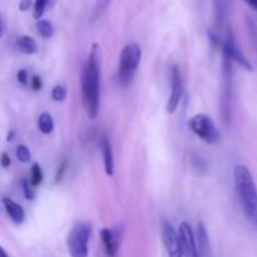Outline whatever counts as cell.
Masks as SVG:
<instances>
[{
    "label": "cell",
    "mask_w": 257,
    "mask_h": 257,
    "mask_svg": "<svg viewBox=\"0 0 257 257\" xmlns=\"http://www.w3.org/2000/svg\"><path fill=\"white\" fill-rule=\"evenodd\" d=\"M0 165L3 168H8L12 165V160H10V156L8 155V152H3L0 156Z\"/></svg>",
    "instance_id": "25"
},
{
    "label": "cell",
    "mask_w": 257,
    "mask_h": 257,
    "mask_svg": "<svg viewBox=\"0 0 257 257\" xmlns=\"http://www.w3.org/2000/svg\"><path fill=\"white\" fill-rule=\"evenodd\" d=\"M162 238L168 257H182L180 236H178V232L173 227L172 223L168 222V221L163 222Z\"/></svg>",
    "instance_id": "6"
},
{
    "label": "cell",
    "mask_w": 257,
    "mask_h": 257,
    "mask_svg": "<svg viewBox=\"0 0 257 257\" xmlns=\"http://www.w3.org/2000/svg\"><path fill=\"white\" fill-rule=\"evenodd\" d=\"M30 5H32V0H22L19 4V9L22 10V12H25V10L29 9Z\"/></svg>",
    "instance_id": "27"
},
{
    "label": "cell",
    "mask_w": 257,
    "mask_h": 257,
    "mask_svg": "<svg viewBox=\"0 0 257 257\" xmlns=\"http://www.w3.org/2000/svg\"><path fill=\"white\" fill-rule=\"evenodd\" d=\"M68 89L64 87V85H55L52 90V98L55 100V102H63V100L67 98Z\"/></svg>",
    "instance_id": "20"
},
{
    "label": "cell",
    "mask_w": 257,
    "mask_h": 257,
    "mask_svg": "<svg viewBox=\"0 0 257 257\" xmlns=\"http://www.w3.org/2000/svg\"><path fill=\"white\" fill-rule=\"evenodd\" d=\"M43 87V82H42V78L39 75H34L32 79V88L33 90H40Z\"/></svg>",
    "instance_id": "26"
},
{
    "label": "cell",
    "mask_w": 257,
    "mask_h": 257,
    "mask_svg": "<svg viewBox=\"0 0 257 257\" xmlns=\"http://www.w3.org/2000/svg\"><path fill=\"white\" fill-rule=\"evenodd\" d=\"M235 190L246 218L257 227V187L247 166L237 165L233 170Z\"/></svg>",
    "instance_id": "2"
},
{
    "label": "cell",
    "mask_w": 257,
    "mask_h": 257,
    "mask_svg": "<svg viewBox=\"0 0 257 257\" xmlns=\"http://www.w3.org/2000/svg\"><path fill=\"white\" fill-rule=\"evenodd\" d=\"M82 98L88 117L97 118L100 107V63L99 45H92L82 74Z\"/></svg>",
    "instance_id": "1"
},
{
    "label": "cell",
    "mask_w": 257,
    "mask_h": 257,
    "mask_svg": "<svg viewBox=\"0 0 257 257\" xmlns=\"http://www.w3.org/2000/svg\"><path fill=\"white\" fill-rule=\"evenodd\" d=\"M17 158L22 163L30 162V160H32V153H30L29 148H28L27 146H24V145L18 146V148H17Z\"/></svg>",
    "instance_id": "18"
},
{
    "label": "cell",
    "mask_w": 257,
    "mask_h": 257,
    "mask_svg": "<svg viewBox=\"0 0 257 257\" xmlns=\"http://www.w3.org/2000/svg\"><path fill=\"white\" fill-rule=\"evenodd\" d=\"M17 48L20 53L25 55H33L38 52V44L29 35H22L17 39Z\"/></svg>",
    "instance_id": "14"
},
{
    "label": "cell",
    "mask_w": 257,
    "mask_h": 257,
    "mask_svg": "<svg viewBox=\"0 0 257 257\" xmlns=\"http://www.w3.org/2000/svg\"><path fill=\"white\" fill-rule=\"evenodd\" d=\"M0 257H10L9 255H8L7 251L4 250V247H3V246H0Z\"/></svg>",
    "instance_id": "30"
},
{
    "label": "cell",
    "mask_w": 257,
    "mask_h": 257,
    "mask_svg": "<svg viewBox=\"0 0 257 257\" xmlns=\"http://www.w3.org/2000/svg\"><path fill=\"white\" fill-rule=\"evenodd\" d=\"M22 187H23V195H24V197L29 201L34 200L35 196H37V192H35V190H34V187L32 186V183H30L28 180H25V178H23Z\"/></svg>",
    "instance_id": "19"
},
{
    "label": "cell",
    "mask_w": 257,
    "mask_h": 257,
    "mask_svg": "<svg viewBox=\"0 0 257 257\" xmlns=\"http://www.w3.org/2000/svg\"><path fill=\"white\" fill-rule=\"evenodd\" d=\"M3 34H4V23H3L2 17H0V38L3 37Z\"/></svg>",
    "instance_id": "31"
},
{
    "label": "cell",
    "mask_w": 257,
    "mask_h": 257,
    "mask_svg": "<svg viewBox=\"0 0 257 257\" xmlns=\"http://www.w3.org/2000/svg\"><path fill=\"white\" fill-rule=\"evenodd\" d=\"M3 205H4V208L5 211H7L8 216H9L10 220H12L15 225H20V223L24 222L25 212L19 203L14 202L12 198L4 197L3 198Z\"/></svg>",
    "instance_id": "13"
},
{
    "label": "cell",
    "mask_w": 257,
    "mask_h": 257,
    "mask_svg": "<svg viewBox=\"0 0 257 257\" xmlns=\"http://www.w3.org/2000/svg\"><path fill=\"white\" fill-rule=\"evenodd\" d=\"M142 59V49L136 43H130L120 52L118 65V82L120 87L125 88L133 82Z\"/></svg>",
    "instance_id": "3"
},
{
    "label": "cell",
    "mask_w": 257,
    "mask_h": 257,
    "mask_svg": "<svg viewBox=\"0 0 257 257\" xmlns=\"http://www.w3.org/2000/svg\"><path fill=\"white\" fill-rule=\"evenodd\" d=\"M38 128L43 135H49L54 130V119H53L52 114L48 112H43L42 114L38 117Z\"/></svg>",
    "instance_id": "15"
},
{
    "label": "cell",
    "mask_w": 257,
    "mask_h": 257,
    "mask_svg": "<svg viewBox=\"0 0 257 257\" xmlns=\"http://www.w3.org/2000/svg\"><path fill=\"white\" fill-rule=\"evenodd\" d=\"M171 87H172V90H171V95L168 98L166 110H167V113L172 114L177 109L183 93L182 78H181L180 69L176 65H173L172 69H171Z\"/></svg>",
    "instance_id": "7"
},
{
    "label": "cell",
    "mask_w": 257,
    "mask_h": 257,
    "mask_svg": "<svg viewBox=\"0 0 257 257\" xmlns=\"http://www.w3.org/2000/svg\"><path fill=\"white\" fill-rule=\"evenodd\" d=\"M14 137H15V132L14 131H10L9 135H8V137H7V141L8 142H12V141L14 140Z\"/></svg>",
    "instance_id": "29"
},
{
    "label": "cell",
    "mask_w": 257,
    "mask_h": 257,
    "mask_svg": "<svg viewBox=\"0 0 257 257\" xmlns=\"http://www.w3.org/2000/svg\"><path fill=\"white\" fill-rule=\"evenodd\" d=\"M67 167H68V162H67V160H65V161H63L62 165H60L59 168H58L57 175H55V183H58L62 181L63 175H64L65 171H67Z\"/></svg>",
    "instance_id": "22"
},
{
    "label": "cell",
    "mask_w": 257,
    "mask_h": 257,
    "mask_svg": "<svg viewBox=\"0 0 257 257\" xmlns=\"http://www.w3.org/2000/svg\"><path fill=\"white\" fill-rule=\"evenodd\" d=\"M92 227L87 222H75L67 237V248L70 257H88Z\"/></svg>",
    "instance_id": "4"
},
{
    "label": "cell",
    "mask_w": 257,
    "mask_h": 257,
    "mask_svg": "<svg viewBox=\"0 0 257 257\" xmlns=\"http://www.w3.org/2000/svg\"><path fill=\"white\" fill-rule=\"evenodd\" d=\"M17 79L20 84L25 85L28 84V70L27 69H20L17 73Z\"/></svg>",
    "instance_id": "24"
},
{
    "label": "cell",
    "mask_w": 257,
    "mask_h": 257,
    "mask_svg": "<svg viewBox=\"0 0 257 257\" xmlns=\"http://www.w3.org/2000/svg\"><path fill=\"white\" fill-rule=\"evenodd\" d=\"M37 29L40 37L44 38V39H49L54 34V28H53L52 23L48 22V20H39L37 23Z\"/></svg>",
    "instance_id": "16"
},
{
    "label": "cell",
    "mask_w": 257,
    "mask_h": 257,
    "mask_svg": "<svg viewBox=\"0 0 257 257\" xmlns=\"http://www.w3.org/2000/svg\"><path fill=\"white\" fill-rule=\"evenodd\" d=\"M43 178H44V176H43L42 167H40L39 163H34L32 166V175H30V183H32L33 187L39 186L43 182Z\"/></svg>",
    "instance_id": "17"
},
{
    "label": "cell",
    "mask_w": 257,
    "mask_h": 257,
    "mask_svg": "<svg viewBox=\"0 0 257 257\" xmlns=\"http://www.w3.org/2000/svg\"><path fill=\"white\" fill-rule=\"evenodd\" d=\"M120 231L117 228H102L100 238L104 246L105 255L108 257H115L120 246Z\"/></svg>",
    "instance_id": "9"
},
{
    "label": "cell",
    "mask_w": 257,
    "mask_h": 257,
    "mask_svg": "<svg viewBox=\"0 0 257 257\" xmlns=\"http://www.w3.org/2000/svg\"><path fill=\"white\" fill-rule=\"evenodd\" d=\"M223 55H226L227 58H230L231 62H236L243 67L247 70H252V65L248 62L247 58L243 55V53L241 52L240 48L236 45L235 40H233L232 35H228L227 39L223 43Z\"/></svg>",
    "instance_id": "10"
},
{
    "label": "cell",
    "mask_w": 257,
    "mask_h": 257,
    "mask_svg": "<svg viewBox=\"0 0 257 257\" xmlns=\"http://www.w3.org/2000/svg\"><path fill=\"white\" fill-rule=\"evenodd\" d=\"M178 236L181 241L182 257H200L196 246L195 232L187 222H182L178 227Z\"/></svg>",
    "instance_id": "8"
},
{
    "label": "cell",
    "mask_w": 257,
    "mask_h": 257,
    "mask_svg": "<svg viewBox=\"0 0 257 257\" xmlns=\"http://www.w3.org/2000/svg\"><path fill=\"white\" fill-rule=\"evenodd\" d=\"M109 3H110V0H97V4H95V9H94L95 17H97V15H99L100 13H102L103 10L108 7V5H109Z\"/></svg>",
    "instance_id": "23"
},
{
    "label": "cell",
    "mask_w": 257,
    "mask_h": 257,
    "mask_svg": "<svg viewBox=\"0 0 257 257\" xmlns=\"http://www.w3.org/2000/svg\"><path fill=\"white\" fill-rule=\"evenodd\" d=\"M196 246H197V252L200 257H208L210 253V241H208V233L206 230V226L203 222L197 223L195 233Z\"/></svg>",
    "instance_id": "12"
},
{
    "label": "cell",
    "mask_w": 257,
    "mask_h": 257,
    "mask_svg": "<svg viewBox=\"0 0 257 257\" xmlns=\"http://www.w3.org/2000/svg\"><path fill=\"white\" fill-rule=\"evenodd\" d=\"M100 147L103 153V165H104V172L107 176L114 175V157H113V148L109 138L103 136L100 140Z\"/></svg>",
    "instance_id": "11"
},
{
    "label": "cell",
    "mask_w": 257,
    "mask_h": 257,
    "mask_svg": "<svg viewBox=\"0 0 257 257\" xmlns=\"http://www.w3.org/2000/svg\"><path fill=\"white\" fill-rule=\"evenodd\" d=\"M188 127L197 137H200L203 142L208 145H216L220 141V131L217 130L210 115L203 114V113L193 115L188 120Z\"/></svg>",
    "instance_id": "5"
},
{
    "label": "cell",
    "mask_w": 257,
    "mask_h": 257,
    "mask_svg": "<svg viewBox=\"0 0 257 257\" xmlns=\"http://www.w3.org/2000/svg\"><path fill=\"white\" fill-rule=\"evenodd\" d=\"M243 2H245L246 4L251 8V9L255 10V12L257 13V0H243Z\"/></svg>",
    "instance_id": "28"
},
{
    "label": "cell",
    "mask_w": 257,
    "mask_h": 257,
    "mask_svg": "<svg viewBox=\"0 0 257 257\" xmlns=\"http://www.w3.org/2000/svg\"><path fill=\"white\" fill-rule=\"evenodd\" d=\"M48 0H35L34 2V9H33V17L34 19H40L43 17L45 12V8H47Z\"/></svg>",
    "instance_id": "21"
}]
</instances>
